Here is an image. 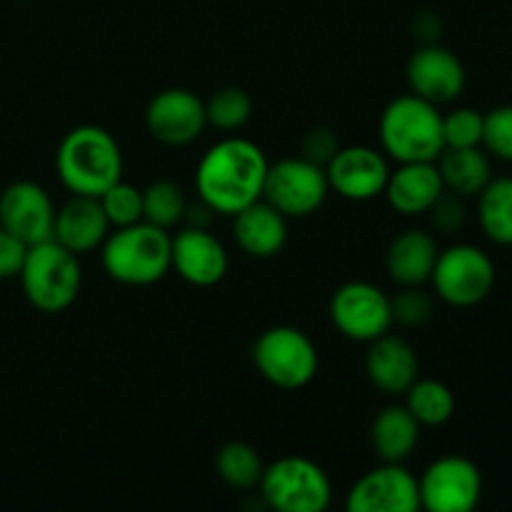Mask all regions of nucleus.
<instances>
[{"instance_id": "f257e3e1", "label": "nucleus", "mask_w": 512, "mask_h": 512, "mask_svg": "<svg viewBox=\"0 0 512 512\" xmlns=\"http://www.w3.org/2000/svg\"><path fill=\"white\" fill-rule=\"evenodd\" d=\"M268 158L248 138H225L210 145L195 168V190L218 215L240 213L263 198Z\"/></svg>"}, {"instance_id": "f03ea898", "label": "nucleus", "mask_w": 512, "mask_h": 512, "mask_svg": "<svg viewBox=\"0 0 512 512\" xmlns=\"http://www.w3.org/2000/svg\"><path fill=\"white\" fill-rule=\"evenodd\" d=\"M55 170L73 195L100 198L110 185L123 180V153L113 135L100 125L68 130L55 153Z\"/></svg>"}, {"instance_id": "7ed1b4c3", "label": "nucleus", "mask_w": 512, "mask_h": 512, "mask_svg": "<svg viewBox=\"0 0 512 512\" xmlns=\"http://www.w3.org/2000/svg\"><path fill=\"white\" fill-rule=\"evenodd\" d=\"M378 130L380 148L395 163H435L445 150L443 113L415 93L390 100Z\"/></svg>"}, {"instance_id": "20e7f679", "label": "nucleus", "mask_w": 512, "mask_h": 512, "mask_svg": "<svg viewBox=\"0 0 512 512\" xmlns=\"http://www.w3.org/2000/svg\"><path fill=\"white\" fill-rule=\"evenodd\" d=\"M170 238L168 230L145 220L113 228L100 245V263L115 283L145 288L170 273Z\"/></svg>"}, {"instance_id": "39448f33", "label": "nucleus", "mask_w": 512, "mask_h": 512, "mask_svg": "<svg viewBox=\"0 0 512 512\" xmlns=\"http://www.w3.org/2000/svg\"><path fill=\"white\" fill-rule=\"evenodd\" d=\"M18 278L25 298L35 310L58 315L68 310L80 295L83 270L78 255L50 238L30 245Z\"/></svg>"}, {"instance_id": "423d86ee", "label": "nucleus", "mask_w": 512, "mask_h": 512, "mask_svg": "<svg viewBox=\"0 0 512 512\" xmlns=\"http://www.w3.org/2000/svg\"><path fill=\"white\" fill-rule=\"evenodd\" d=\"M258 488L265 505L278 512H323L333 503L328 473L303 455H285L265 465Z\"/></svg>"}, {"instance_id": "0eeeda50", "label": "nucleus", "mask_w": 512, "mask_h": 512, "mask_svg": "<svg viewBox=\"0 0 512 512\" xmlns=\"http://www.w3.org/2000/svg\"><path fill=\"white\" fill-rule=\"evenodd\" d=\"M253 363L270 385L300 390L318 375L320 355L313 340L293 325H273L253 343Z\"/></svg>"}, {"instance_id": "6e6552de", "label": "nucleus", "mask_w": 512, "mask_h": 512, "mask_svg": "<svg viewBox=\"0 0 512 512\" xmlns=\"http://www.w3.org/2000/svg\"><path fill=\"white\" fill-rule=\"evenodd\" d=\"M430 283L438 298L453 308H473L493 293L495 265L478 245H450L438 253Z\"/></svg>"}, {"instance_id": "1a4fd4ad", "label": "nucleus", "mask_w": 512, "mask_h": 512, "mask_svg": "<svg viewBox=\"0 0 512 512\" xmlns=\"http://www.w3.org/2000/svg\"><path fill=\"white\" fill-rule=\"evenodd\" d=\"M330 193L323 165L303 158H283L268 165L263 185V200L285 218H308L323 208Z\"/></svg>"}, {"instance_id": "9d476101", "label": "nucleus", "mask_w": 512, "mask_h": 512, "mask_svg": "<svg viewBox=\"0 0 512 512\" xmlns=\"http://www.w3.org/2000/svg\"><path fill=\"white\" fill-rule=\"evenodd\" d=\"M420 508L430 512H470L483 498V473L465 455H443L418 478Z\"/></svg>"}, {"instance_id": "9b49d317", "label": "nucleus", "mask_w": 512, "mask_h": 512, "mask_svg": "<svg viewBox=\"0 0 512 512\" xmlns=\"http://www.w3.org/2000/svg\"><path fill=\"white\" fill-rule=\"evenodd\" d=\"M328 310L338 333L355 343H370L393 328L390 295L368 280L340 285L330 298Z\"/></svg>"}, {"instance_id": "f8f14e48", "label": "nucleus", "mask_w": 512, "mask_h": 512, "mask_svg": "<svg viewBox=\"0 0 512 512\" xmlns=\"http://www.w3.org/2000/svg\"><path fill=\"white\" fill-rule=\"evenodd\" d=\"M348 512H415L420 510L418 478L403 463H383L368 470L345 495Z\"/></svg>"}, {"instance_id": "ddd939ff", "label": "nucleus", "mask_w": 512, "mask_h": 512, "mask_svg": "<svg viewBox=\"0 0 512 512\" xmlns=\"http://www.w3.org/2000/svg\"><path fill=\"white\" fill-rule=\"evenodd\" d=\"M330 190L353 203H368L383 195L390 178L388 155L370 145L340 148L325 165Z\"/></svg>"}, {"instance_id": "4468645a", "label": "nucleus", "mask_w": 512, "mask_h": 512, "mask_svg": "<svg viewBox=\"0 0 512 512\" xmlns=\"http://www.w3.org/2000/svg\"><path fill=\"white\" fill-rule=\"evenodd\" d=\"M205 120V100L188 88H165L145 108V128L163 145H188L200 138Z\"/></svg>"}, {"instance_id": "2eb2a0df", "label": "nucleus", "mask_w": 512, "mask_h": 512, "mask_svg": "<svg viewBox=\"0 0 512 512\" xmlns=\"http://www.w3.org/2000/svg\"><path fill=\"white\" fill-rule=\"evenodd\" d=\"M228 250L208 228H185L170 238V270L195 288H213L228 273Z\"/></svg>"}, {"instance_id": "dca6fc26", "label": "nucleus", "mask_w": 512, "mask_h": 512, "mask_svg": "<svg viewBox=\"0 0 512 512\" xmlns=\"http://www.w3.org/2000/svg\"><path fill=\"white\" fill-rule=\"evenodd\" d=\"M53 223L55 205L43 185L18 180L0 193V225L25 245L53 238Z\"/></svg>"}, {"instance_id": "f3484780", "label": "nucleus", "mask_w": 512, "mask_h": 512, "mask_svg": "<svg viewBox=\"0 0 512 512\" xmlns=\"http://www.w3.org/2000/svg\"><path fill=\"white\" fill-rule=\"evenodd\" d=\"M405 78H408L410 93L443 105L453 103L463 93L468 73H465L463 60L453 50L428 43L410 55L405 65Z\"/></svg>"}, {"instance_id": "a211bd4d", "label": "nucleus", "mask_w": 512, "mask_h": 512, "mask_svg": "<svg viewBox=\"0 0 512 512\" xmlns=\"http://www.w3.org/2000/svg\"><path fill=\"white\" fill-rule=\"evenodd\" d=\"M365 373H368V380L380 393L390 395V398L405 395V390L420 378L418 353H415L408 340L388 330L385 335L368 343Z\"/></svg>"}, {"instance_id": "6ab92c4d", "label": "nucleus", "mask_w": 512, "mask_h": 512, "mask_svg": "<svg viewBox=\"0 0 512 512\" xmlns=\"http://www.w3.org/2000/svg\"><path fill=\"white\" fill-rule=\"evenodd\" d=\"M110 223L98 198L73 195L55 210L53 240L68 248L70 253L88 255L98 250L110 235Z\"/></svg>"}, {"instance_id": "aec40b11", "label": "nucleus", "mask_w": 512, "mask_h": 512, "mask_svg": "<svg viewBox=\"0 0 512 512\" xmlns=\"http://www.w3.org/2000/svg\"><path fill=\"white\" fill-rule=\"evenodd\" d=\"M233 235L250 258H275L288 243V218L260 198L233 215Z\"/></svg>"}, {"instance_id": "412c9836", "label": "nucleus", "mask_w": 512, "mask_h": 512, "mask_svg": "<svg viewBox=\"0 0 512 512\" xmlns=\"http://www.w3.org/2000/svg\"><path fill=\"white\" fill-rule=\"evenodd\" d=\"M438 253V240L428 230L408 228L390 240L385 270L400 288H423L425 283H430Z\"/></svg>"}, {"instance_id": "4be33fe9", "label": "nucleus", "mask_w": 512, "mask_h": 512, "mask_svg": "<svg viewBox=\"0 0 512 512\" xmlns=\"http://www.w3.org/2000/svg\"><path fill=\"white\" fill-rule=\"evenodd\" d=\"M443 190V178L435 163H398V170H390L383 195L395 213L413 218L428 213Z\"/></svg>"}, {"instance_id": "5701e85b", "label": "nucleus", "mask_w": 512, "mask_h": 512, "mask_svg": "<svg viewBox=\"0 0 512 512\" xmlns=\"http://www.w3.org/2000/svg\"><path fill=\"white\" fill-rule=\"evenodd\" d=\"M423 425L405 405H388L370 425V445L383 463H405L420 443Z\"/></svg>"}, {"instance_id": "b1692460", "label": "nucleus", "mask_w": 512, "mask_h": 512, "mask_svg": "<svg viewBox=\"0 0 512 512\" xmlns=\"http://www.w3.org/2000/svg\"><path fill=\"white\" fill-rule=\"evenodd\" d=\"M443 178L445 190L458 193L460 198H473L493 178L490 158L480 145L475 148H445L435 160Z\"/></svg>"}, {"instance_id": "393cba45", "label": "nucleus", "mask_w": 512, "mask_h": 512, "mask_svg": "<svg viewBox=\"0 0 512 512\" xmlns=\"http://www.w3.org/2000/svg\"><path fill=\"white\" fill-rule=\"evenodd\" d=\"M478 220L493 243L512 245V178H490L478 193Z\"/></svg>"}, {"instance_id": "a878e982", "label": "nucleus", "mask_w": 512, "mask_h": 512, "mask_svg": "<svg viewBox=\"0 0 512 512\" xmlns=\"http://www.w3.org/2000/svg\"><path fill=\"white\" fill-rule=\"evenodd\" d=\"M405 408L423 428H440L455 415V395L443 380L418 378L405 390Z\"/></svg>"}, {"instance_id": "bb28decb", "label": "nucleus", "mask_w": 512, "mask_h": 512, "mask_svg": "<svg viewBox=\"0 0 512 512\" xmlns=\"http://www.w3.org/2000/svg\"><path fill=\"white\" fill-rule=\"evenodd\" d=\"M263 460L258 450L240 440H230L215 453V473L225 485L235 490H250L260 483L263 475Z\"/></svg>"}, {"instance_id": "cd10ccee", "label": "nucleus", "mask_w": 512, "mask_h": 512, "mask_svg": "<svg viewBox=\"0 0 512 512\" xmlns=\"http://www.w3.org/2000/svg\"><path fill=\"white\" fill-rule=\"evenodd\" d=\"M185 198L183 188L173 180H153L148 188H143V220L145 223H153L158 228L170 230L175 225L183 223Z\"/></svg>"}, {"instance_id": "c85d7f7f", "label": "nucleus", "mask_w": 512, "mask_h": 512, "mask_svg": "<svg viewBox=\"0 0 512 512\" xmlns=\"http://www.w3.org/2000/svg\"><path fill=\"white\" fill-rule=\"evenodd\" d=\"M253 115V98L238 85H225L205 100V120L223 133H235Z\"/></svg>"}, {"instance_id": "c756f323", "label": "nucleus", "mask_w": 512, "mask_h": 512, "mask_svg": "<svg viewBox=\"0 0 512 512\" xmlns=\"http://www.w3.org/2000/svg\"><path fill=\"white\" fill-rule=\"evenodd\" d=\"M98 200L103 205L110 228H125V225L143 220V190L125 183V180L110 185Z\"/></svg>"}, {"instance_id": "7c9ffc66", "label": "nucleus", "mask_w": 512, "mask_h": 512, "mask_svg": "<svg viewBox=\"0 0 512 512\" xmlns=\"http://www.w3.org/2000/svg\"><path fill=\"white\" fill-rule=\"evenodd\" d=\"M485 115L475 108H455L443 115L445 148H475L483 145Z\"/></svg>"}, {"instance_id": "2f4dec72", "label": "nucleus", "mask_w": 512, "mask_h": 512, "mask_svg": "<svg viewBox=\"0 0 512 512\" xmlns=\"http://www.w3.org/2000/svg\"><path fill=\"white\" fill-rule=\"evenodd\" d=\"M390 313L393 323L418 328L433 318V298L420 288H400V293L390 298Z\"/></svg>"}, {"instance_id": "473e14b6", "label": "nucleus", "mask_w": 512, "mask_h": 512, "mask_svg": "<svg viewBox=\"0 0 512 512\" xmlns=\"http://www.w3.org/2000/svg\"><path fill=\"white\" fill-rule=\"evenodd\" d=\"M483 145L490 155L512 163V105H498L485 113Z\"/></svg>"}, {"instance_id": "72a5a7b5", "label": "nucleus", "mask_w": 512, "mask_h": 512, "mask_svg": "<svg viewBox=\"0 0 512 512\" xmlns=\"http://www.w3.org/2000/svg\"><path fill=\"white\" fill-rule=\"evenodd\" d=\"M425 215H430V223H433L435 230L445 235L458 233L460 228L468 220V213H465V203L458 193H450V190H443L438 200L433 203V208Z\"/></svg>"}, {"instance_id": "f704fd0d", "label": "nucleus", "mask_w": 512, "mask_h": 512, "mask_svg": "<svg viewBox=\"0 0 512 512\" xmlns=\"http://www.w3.org/2000/svg\"><path fill=\"white\" fill-rule=\"evenodd\" d=\"M30 245H25L23 240L15 238L13 233L0 225V280L18 278L20 268L25 263V255H28Z\"/></svg>"}, {"instance_id": "c9c22d12", "label": "nucleus", "mask_w": 512, "mask_h": 512, "mask_svg": "<svg viewBox=\"0 0 512 512\" xmlns=\"http://www.w3.org/2000/svg\"><path fill=\"white\" fill-rule=\"evenodd\" d=\"M340 150L338 135L330 128H313L303 140V158L313 160L318 165H328L333 155Z\"/></svg>"}]
</instances>
